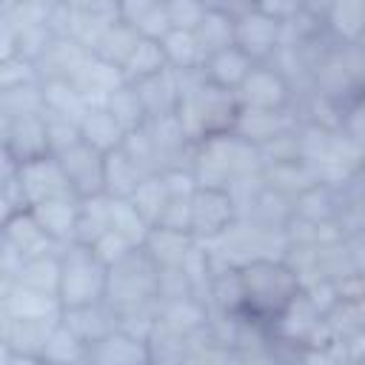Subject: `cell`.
I'll return each mask as SVG.
<instances>
[{
  "label": "cell",
  "mask_w": 365,
  "mask_h": 365,
  "mask_svg": "<svg viewBox=\"0 0 365 365\" xmlns=\"http://www.w3.org/2000/svg\"><path fill=\"white\" fill-rule=\"evenodd\" d=\"M345 257H348L354 274L365 279V228L356 231V234L348 240V245H345Z\"/></svg>",
  "instance_id": "18"
},
{
  "label": "cell",
  "mask_w": 365,
  "mask_h": 365,
  "mask_svg": "<svg viewBox=\"0 0 365 365\" xmlns=\"http://www.w3.org/2000/svg\"><path fill=\"white\" fill-rule=\"evenodd\" d=\"M106 108L114 114V120L125 131H140L145 125V120H148L145 106H143V100H140V94H137V88L131 83H123L120 88H114L108 94V100H106Z\"/></svg>",
  "instance_id": "15"
},
{
  "label": "cell",
  "mask_w": 365,
  "mask_h": 365,
  "mask_svg": "<svg viewBox=\"0 0 365 365\" xmlns=\"http://www.w3.org/2000/svg\"><path fill=\"white\" fill-rule=\"evenodd\" d=\"M108 294V265L100 259L94 245L74 242L60 257V305L66 311L88 308L103 302Z\"/></svg>",
  "instance_id": "2"
},
{
  "label": "cell",
  "mask_w": 365,
  "mask_h": 365,
  "mask_svg": "<svg viewBox=\"0 0 365 365\" xmlns=\"http://www.w3.org/2000/svg\"><path fill=\"white\" fill-rule=\"evenodd\" d=\"M145 177L148 174L140 171V165L123 148L106 154V197H111V200H131Z\"/></svg>",
  "instance_id": "11"
},
{
  "label": "cell",
  "mask_w": 365,
  "mask_h": 365,
  "mask_svg": "<svg viewBox=\"0 0 365 365\" xmlns=\"http://www.w3.org/2000/svg\"><path fill=\"white\" fill-rule=\"evenodd\" d=\"M205 57L220 51V48H228L234 46L237 40V17L228 14L225 9H217V6H205V14L200 20V26L194 29Z\"/></svg>",
  "instance_id": "13"
},
{
  "label": "cell",
  "mask_w": 365,
  "mask_h": 365,
  "mask_svg": "<svg viewBox=\"0 0 365 365\" xmlns=\"http://www.w3.org/2000/svg\"><path fill=\"white\" fill-rule=\"evenodd\" d=\"M234 220V202L228 188L197 185L191 194V234L194 237H217L228 231Z\"/></svg>",
  "instance_id": "4"
},
{
  "label": "cell",
  "mask_w": 365,
  "mask_h": 365,
  "mask_svg": "<svg viewBox=\"0 0 365 365\" xmlns=\"http://www.w3.org/2000/svg\"><path fill=\"white\" fill-rule=\"evenodd\" d=\"M251 71H254V60L237 43L208 54L205 63H202L205 83H211L217 88H225V91H240V86L248 80Z\"/></svg>",
  "instance_id": "8"
},
{
  "label": "cell",
  "mask_w": 365,
  "mask_h": 365,
  "mask_svg": "<svg viewBox=\"0 0 365 365\" xmlns=\"http://www.w3.org/2000/svg\"><path fill=\"white\" fill-rule=\"evenodd\" d=\"M356 365H365V356H362V359H359V362H356Z\"/></svg>",
  "instance_id": "19"
},
{
  "label": "cell",
  "mask_w": 365,
  "mask_h": 365,
  "mask_svg": "<svg viewBox=\"0 0 365 365\" xmlns=\"http://www.w3.org/2000/svg\"><path fill=\"white\" fill-rule=\"evenodd\" d=\"M242 311L254 319H279L299 297V274L279 259H248L240 271Z\"/></svg>",
  "instance_id": "1"
},
{
  "label": "cell",
  "mask_w": 365,
  "mask_h": 365,
  "mask_svg": "<svg viewBox=\"0 0 365 365\" xmlns=\"http://www.w3.org/2000/svg\"><path fill=\"white\" fill-rule=\"evenodd\" d=\"M237 100L248 111H279L288 100V83L282 71L268 66H254L248 80L240 86Z\"/></svg>",
  "instance_id": "5"
},
{
  "label": "cell",
  "mask_w": 365,
  "mask_h": 365,
  "mask_svg": "<svg viewBox=\"0 0 365 365\" xmlns=\"http://www.w3.org/2000/svg\"><path fill=\"white\" fill-rule=\"evenodd\" d=\"M168 6V17H171V29H185L194 31L205 14V6L197 3H165Z\"/></svg>",
  "instance_id": "17"
},
{
  "label": "cell",
  "mask_w": 365,
  "mask_h": 365,
  "mask_svg": "<svg viewBox=\"0 0 365 365\" xmlns=\"http://www.w3.org/2000/svg\"><path fill=\"white\" fill-rule=\"evenodd\" d=\"M54 160L60 163L68 188L77 200H91L106 194V154H100L86 143H77L74 148H68Z\"/></svg>",
  "instance_id": "3"
},
{
  "label": "cell",
  "mask_w": 365,
  "mask_h": 365,
  "mask_svg": "<svg viewBox=\"0 0 365 365\" xmlns=\"http://www.w3.org/2000/svg\"><path fill=\"white\" fill-rule=\"evenodd\" d=\"M77 211H80V200L74 194L68 197H51L40 205L31 208L34 220L40 222V228L51 237V240H66L77 231Z\"/></svg>",
  "instance_id": "10"
},
{
  "label": "cell",
  "mask_w": 365,
  "mask_h": 365,
  "mask_svg": "<svg viewBox=\"0 0 365 365\" xmlns=\"http://www.w3.org/2000/svg\"><path fill=\"white\" fill-rule=\"evenodd\" d=\"M325 23L339 37H345L348 43H356L365 34V3H339V6H331Z\"/></svg>",
  "instance_id": "16"
},
{
  "label": "cell",
  "mask_w": 365,
  "mask_h": 365,
  "mask_svg": "<svg viewBox=\"0 0 365 365\" xmlns=\"http://www.w3.org/2000/svg\"><path fill=\"white\" fill-rule=\"evenodd\" d=\"M80 134H83L86 145L97 148L100 154H111V151L123 148L128 131L114 120V114L108 108H88L86 117L80 120Z\"/></svg>",
  "instance_id": "9"
},
{
  "label": "cell",
  "mask_w": 365,
  "mask_h": 365,
  "mask_svg": "<svg viewBox=\"0 0 365 365\" xmlns=\"http://www.w3.org/2000/svg\"><path fill=\"white\" fill-rule=\"evenodd\" d=\"M163 71H168V60H165L160 40H140L131 60L123 68V77H125V83H143V80L157 77Z\"/></svg>",
  "instance_id": "14"
},
{
  "label": "cell",
  "mask_w": 365,
  "mask_h": 365,
  "mask_svg": "<svg viewBox=\"0 0 365 365\" xmlns=\"http://www.w3.org/2000/svg\"><path fill=\"white\" fill-rule=\"evenodd\" d=\"M151 345L143 336L125 334V331H111L100 342L88 345L86 365H151Z\"/></svg>",
  "instance_id": "6"
},
{
  "label": "cell",
  "mask_w": 365,
  "mask_h": 365,
  "mask_svg": "<svg viewBox=\"0 0 365 365\" xmlns=\"http://www.w3.org/2000/svg\"><path fill=\"white\" fill-rule=\"evenodd\" d=\"M160 46H163V51H165V60H168V68L171 71H182V74H188V71H202V63H205V51H202V46H200V40H197V34L194 31H185V29H171L163 40H160Z\"/></svg>",
  "instance_id": "12"
},
{
  "label": "cell",
  "mask_w": 365,
  "mask_h": 365,
  "mask_svg": "<svg viewBox=\"0 0 365 365\" xmlns=\"http://www.w3.org/2000/svg\"><path fill=\"white\" fill-rule=\"evenodd\" d=\"M282 23L262 14L257 6L245 9V14L237 17V46L251 57V60H265L271 51H277L279 34H282Z\"/></svg>",
  "instance_id": "7"
}]
</instances>
